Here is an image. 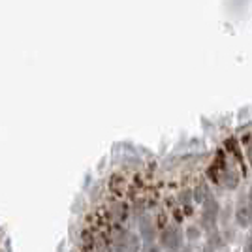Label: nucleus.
Returning a JSON list of instances; mask_svg holds the SVG:
<instances>
[{"instance_id":"obj_4","label":"nucleus","mask_w":252,"mask_h":252,"mask_svg":"<svg viewBox=\"0 0 252 252\" xmlns=\"http://www.w3.org/2000/svg\"><path fill=\"white\" fill-rule=\"evenodd\" d=\"M235 220H237V224H239L241 228H247L252 222L247 198H239V203H237V207H235Z\"/></svg>"},{"instance_id":"obj_11","label":"nucleus","mask_w":252,"mask_h":252,"mask_svg":"<svg viewBox=\"0 0 252 252\" xmlns=\"http://www.w3.org/2000/svg\"><path fill=\"white\" fill-rule=\"evenodd\" d=\"M247 203H249V211H251V217H252V187L247 194Z\"/></svg>"},{"instance_id":"obj_6","label":"nucleus","mask_w":252,"mask_h":252,"mask_svg":"<svg viewBox=\"0 0 252 252\" xmlns=\"http://www.w3.org/2000/svg\"><path fill=\"white\" fill-rule=\"evenodd\" d=\"M192 196H194V201H196V203H203L207 198H211V192H209V189H207V183H200V185L194 189Z\"/></svg>"},{"instance_id":"obj_12","label":"nucleus","mask_w":252,"mask_h":252,"mask_svg":"<svg viewBox=\"0 0 252 252\" xmlns=\"http://www.w3.org/2000/svg\"><path fill=\"white\" fill-rule=\"evenodd\" d=\"M243 252H252V237L247 241V245H245V251Z\"/></svg>"},{"instance_id":"obj_7","label":"nucleus","mask_w":252,"mask_h":252,"mask_svg":"<svg viewBox=\"0 0 252 252\" xmlns=\"http://www.w3.org/2000/svg\"><path fill=\"white\" fill-rule=\"evenodd\" d=\"M192 201H194V196H192V192L190 190H183L181 192V203H183V207L187 209V213H192Z\"/></svg>"},{"instance_id":"obj_5","label":"nucleus","mask_w":252,"mask_h":252,"mask_svg":"<svg viewBox=\"0 0 252 252\" xmlns=\"http://www.w3.org/2000/svg\"><path fill=\"white\" fill-rule=\"evenodd\" d=\"M139 231H141V237L147 243H153L157 237V230H155V222L151 220L149 217H143L139 220Z\"/></svg>"},{"instance_id":"obj_13","label":"nucleus","mask_w":252,"mask_h":252,"mask_svg":"<svg viewBox=\"0 0 252 252\" xmlns=\"http://www.w3.org/2000/svg\"><path fill=\"white\" fill-rule=\"evenodd\" d=\"M247 157H249V162H251V166H252V145L249 147V151H247Z\"/></svg>"},{"instance_id":"obj_10","label":"nucleus","mask_w":252,"mask_h":252,"mask_svg":"<svg viewBox=\"0 0 252 252\" xmlns=\"http://www.w3.org/2000/svg\"><path fill=\"white\" fill-rule=\"evenodd\" d=\"M143 252H160V249H158L157 245H153V243H149L147 247L143 249Z\"/></svg>"},{"instance_id":"obj_8","label":"nucleus","mask_w":252,"mask_h":252,"mask_svg":"<svg viewBox=\"0 0 252 252\" xmlns=\"http://www.w3.org/2000/svg\"><path fill=\"white\" fill-rule=\"evenodd\" d=\"M226 149H230V153L237 158V162H241L243 164L241 151H239V147H237V141H235V139H228V141H226Z\"/></svg>"},{"instance_id":"obj_1","label":"nucleus","mask_w":252,"mask_h":252,"mask_svg":"<svg viewBox=\"0 0 252 252\" xmlns=\"http://www.w3.org/2000/svg\"><path fill=\"white\" fill-rule=\"evenodd\" d=\"M201 205H203V211H201V226L205 230L215 231V226H217V220H219V213H220L219 201L211 196Z\"/></svg>"},{"instance_id":"obj_2","label":"nucleus","mask_w":252,"mask_h":252,"mask_svg":"<svg viewBox=\"0 0 252 252\" xmlns=\"http://www.w3.org/2000/svg\"><path fill=\"white\" fill-rule=\"evenodd\" d=\"M115 247L119 252H139L141 251V241L136 233L121 230L115 235Z\"/></svg>"},{"instance_id":"obj_3","label":"nucleus","mask_w":252,"mask_h":252,"mask_svg":"<svg viewBox=\"0 0 252 252\" xmlns=\"http://www.w3.org/2000/svg\"><path fill=\"white\" fill-rule=\"evenodd\" d=\"M160 245L168 252H177L183 245V235L177 226H166L160 231Z\"/></svg>"},{"instance_id":"obj_9","label":"nucleus","mask_w":252,"mask_h":252,"mask_svg":"<svg viewBox=\"0 0 252 252\" xmlns=\"http://www.w3.org/2000/svg\"><path fill=\"white\" fill-rule=\"evenodd\" d=\"M187 235H189L190 241L198 239V237H200V228H198V226H190L189 230H187Z\"/></svg>"}]
</instances>
